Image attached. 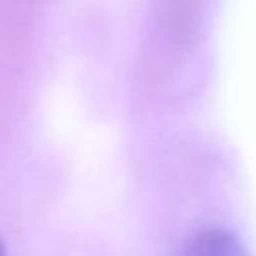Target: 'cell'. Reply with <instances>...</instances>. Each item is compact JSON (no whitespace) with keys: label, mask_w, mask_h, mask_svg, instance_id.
Listing matches in <instances>:
<instances>
[{"label":"cell","mask_w":256,"mask_h":256,"mask_svg":"<svg viewBox=\"0 0 256 256\" xmlns=\"http://www.w3.org/2000/svg\"><path fill=\"white\" fill-rule=\"evenodd\" d=\"M182 256H250V254L232 232L210 228L198 232L188 242Z\"/></svg>","instance_id":"1"},{"label":"cell","mask_w":256,"mask_h":256,"mask_svg":"<svg viewBox=\"0 0 256 256\" xmlns=\"http://www.w3.org/2000/svg\"><path fill=\"white\" fill-rule=\"evenodd\" d=\"M6 254V248H4V242H2V238H0V256H4Z\"/></svg>","instance_id":"2"}]
</instances>
